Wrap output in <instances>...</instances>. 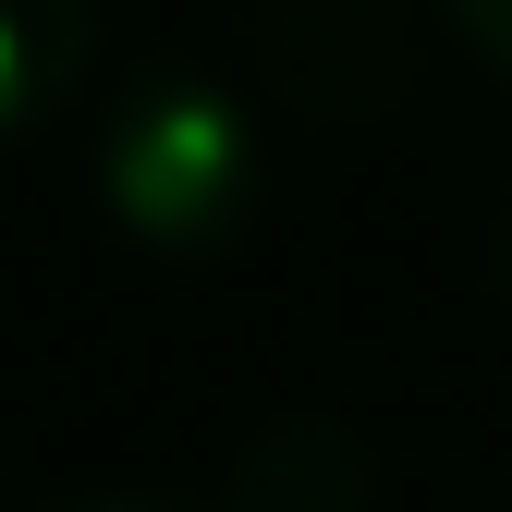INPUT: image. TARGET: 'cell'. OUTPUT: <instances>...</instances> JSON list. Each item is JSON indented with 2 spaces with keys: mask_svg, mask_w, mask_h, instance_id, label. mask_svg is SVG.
<instances>
[{
  "mask_svg": "<svg viewBox=\"0 0 512 512\" xmlns=\"http://www.w3.org/2000/svg\"><path fill=\"white\" fill-rule=\"evenodd\" d=\"M61 512H196V500H61ZM220 512V500H208Z\"/></svg>",
  "mask_w": 512,
  "mask_h": 512,
  "instance_id": "obj_7",
  "label": "cell"
},
{
  "mask_svg": "<svg viewBox=\"0 0 512 512\" xmlns=\"http://www.w3.org/2000/svg\"><path fill=\"white\" fill-rule=\"evenodd\" d=\"M244 49L293 110L317 122H378L415 86V25L403 0H244Z\"/></svg>",
  "mask_w": 512,
  "mask_h": 512,
  "instance_id": "obj_2",
  "label": "cell"
},
{
  "mask_svg": "<svg viewBox=\"0 0 512 512\" xmlns=\"http://www.w3.org/2000/svg\"><path fill=\"white\" fill-rule=\"evenodd\" d=\"M86 183L135 256H232L269 196V147L220 74H135L86 135Z\"/></svg>",
  "mask_w": 512,
  "mask_h": 512,
  "instance_id": "obj_1",
  "label": "cell"
},
{
  "mask_svg": "<svg viewBox=\"0 0 512 512\" xmlns=\"http://www.w3.org/2000/svg\"><path fill=\"white\" fill-rule=\"evenodd\" d=\"M439 13H452V37L488 61V74L512 86V0H439Z\"/></svg>",
  "mask_w": 512,
  "mask_h": 512,
  "instance_id": "obj_5",
  "label": "cell"
},
{
  "mask_svg": "<svg viewBox=\"0 0 512 512\" xmlns=\"http://www.w3.org/2000/svg\"><path fill=\"white\" fill-rule=\"evenodd\" d=\"M488 293H500V317H512V196H500V232H488Z\"/></svg>",
  "mask_w": 512,
  "mask_h": 512,
  "instance_id": "obj_6",
  "label": "cell"
},
{
  "mask_svg": "<svg viewBox=\"0 0 512 512\" xmlns=\"http://www.w3.org/2000/svg\"><path fill=\"white\" fill-rule=\"evenodd\" d=\"M366 488H378L366 427L317 415V403L269 415V427L220 464V512H366Z\"/></svg>",
  "mask_w": 512,
  "mask_h": 512,
  "instance_id": "obj_3",
  "label": "cell"
},
{
  "mask_svg": "<svg viewBox=\"0 0 512 512\" xmlns=\"http://www.w3.org/2000/svg\"><path fill=\"white\" fill-rule=\"evenodd\" d=\"M86 49H98V0H0V147L86 86Z\"/></svg>",
  "mask_w": 512,
  "mask_h": 512,
  "instance_id": "obj_4",
  "label": "cell"
}]
</instances>
